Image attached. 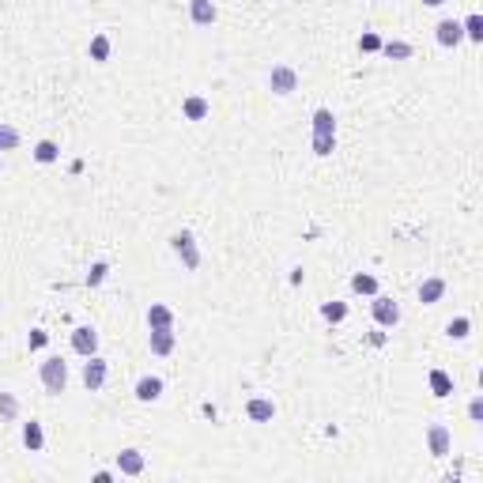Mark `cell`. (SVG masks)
Wrapping results in <instances>:
<instances>
[{
    "instance_id": "cell-15",
    "label": "cell",
    "mask_w": 483,
    "mask_h": 483,
    "mask_svg": "<svg viewBox=\"0 0 483 483\" xmlns=\"http://www.w3.org/2000/svg\"><path fill=\"white\" fill-rule=\"evenodd\" d=\"M208 98H204V95H189V98H185L181 102V114H185V121H204V117H208Z\"/></svg>"
},
{
    "instance_id": "cell-17",
    "label": "cell",
    "mask_w": 483,
    "mask_h": 483,
    "mask_svg": "<svg viewBox=\"0 0 483 483\" xmlns=\"http://www.w3.org/2000/svg\"><path fill=\"white\" fill-rule=\"evenodd\" d=\"M442 295H445V280H438V276H431V280L419 283V302L423 306H434Z\"/></svg>"
},
{
    "instance_id": "cell-13",
    "label": "cell",
    "mask_w": 483,
    "mask_h": 483,
    "mask_svg": "<svg viewBox=\"0 0 483 483\" xmlns=\"http://www.w3.org/2000/svg\"><path fill=\"white\" fill-rule=\"evenodd\" d=\"M189 20L197 27L216 23V4H211V0H189Z\"/></svg>"
},
{
    "instance_id": "cell-32",
    "label": "cell",
    "mask_w": 483,
    "mask_h": 483,
    "mask_svg": "<svg viewBox=\"0 0 483 483\" xmlns=\"http://www.w3.org/2000/svg\"><path fill=\"white\" fill-rule=\"evenodd\" d=\"M468 415H472V419H476V423L483 419V401H480V396H476V401L468 404Z\"/></svg>"
},
{
    "instance_id": "cell-27",
    "label": "cell",
    "mask_w": 483,
    "mask_h": 483,
    "mask_svg": "<svg viewBox=\"0 0 483 483\" xmlns=\"http://www.w3.org/2000/svg\"><path fill=\"white\" fill-rule=\"evenodd\" d=\"M0 415H4V419H15V415H20V401H15L12 393H0Z\"/></svg>"
},
{
    "instance_id": "cell-22",
    "label": "cell",
    "mask_w": 483,
    "mask_h": 483,
    "mask_svg": "<svg viewBox=\"0 0 483 483\" xmlns=\"http://www.w3.org/2000/svg\"><path fill=\"white\" fill-rule=\"evenodd\" d=\"M382 53L389 61H408V57H412V45H408V42H382Z\"/></svg>"
},
{
    "instance_id": "cell-29",
    "label": "cell",
    "mask_w": 483,
    "mask_h": 483,
    "mask_svg": "<svg viewBox=\"0 0 483 483\" xmlns=\"http://www.w3.org/2000/svg\"><path fill=\"white\" fill-rule=\"evenodd\" d=\"M106 272H110V265H106V261H95V265H91V272H87V283L98 287L102 280H106Z\"/></svg>"
},
{
    "instance_id": "cell-12",
    "label": "cell",
    "mask_w": 483,
    "mask_h": 483,
    "mask_svg": "<svg viewBox=\"0 0 483 483\" xmlns=\"http://www.w3.org/2000/svg\"><path fill=\"white\" fill-rule=\"evenodd\" d=\"M246 415H249L253 423H272L276 404H272V401H265V396H253V401L246 404Z\"/></svg>"
},
{
    "instance_id": "cell-14",
    "label": "cell",
    "mask_w": 483,
    "mask_h": 483,
    "mask_svg": "<svg viewBox=\"0 0 483 483\" xmlns=\"http://www.w3.org/2000/svg\"><path fill=\"white\" fill-rule=\"evenodd\" d=\"M147 329H174V310L163 302H151L147 310Z\"/></svg>"
},
{
    "instance_id": "cell-19",
    "label": "cell",
    "mask_w": 483,
    "mask_h": 483,
    "mask_svg": "<svg viewBox=\"0 0 483 483\" xmlns=\"http://www.w3.org/2000/svg\"><path fill=\"white\" fill-rule=\"evenodd\" d=\"M87 53H91V61H98V64H106L110 61V34H95L87 45Z\"/></svg>"
},
{
    "instance_id": "cell-24",
    "label": "cell",
    "mask_w": 483,
    "mask_h": 483,
    "mask_svg": "<svg viewBox=\"0 0 483 483\" xmlns=\"http://www.w3.org/2000/svg\"><path fill=\"white\" fill-rule=\"evenodd\" d=\"M321 318L332 321V325L343 321V318H348V302H325V306H321Z\"/></svg>"
},
{
    "instance_id": "cell-28",
    "label": "cell",
    "mask_w": 483,
    "mask_h": 483,
    "mask_svg": "<svg viewBox=\"0 0 483 483\" xmlns=\"http://www.w3.org/2000/svg\"><path fill=\"white\" fill-rule=\"evenodd\" d=\"M468 329H472V321H468V318H457V321L445 325V332H449L453 340H464V336H468Z\"/></svg>"
},
{
    "instance_id": "cell-4",
    "label": "cell",
    "mask_w": 483,
    "mask_h": 483,
    "mask_svg": "<svg viewBox=\"0 0 483 483\" xmlns=\"http://www.w3.org/2000/svg\"><path fill=\"white\" fill-rule=\"evenodd\" d=\"M268 87H272V95H295V87H299V72L291 68V64H276L272 72H268Z\"/></svg>"
},
{
    "instance_id": "cell-3",
    "label": "cell",
    "mask_w": 483,
    "mask_h": 483,
    "mask_svg": "<svg viewBox=\"0 0 483 483\" xmlns=\"http://www.w3.org/2000/svg\"><path fill=\"white\" fill-rule=\"evenodd\" d=\"M170 249L178 253V261L189 268V272H197V268H200V249H197V238H193L189 230L174 235V238H170Z\"/></svg>"
},
{
    "instance_id": "cell-6",
    "label": "cell",
    "mask_w": 483,
    "mask_h": 483,
    "mask_svg": "<svg viewBox=\"0 0 483 483\" xmlns=\"http://www.w3.org/2000/svg\"><path fill=\"white\" fill-rule=\"evenodd\" d=\"M426 445H431L434 457H449V449H453L449 426H445V423H431V426H426Z\"/></svg>"
},
{
    "instance_id": "cell-10",
    "label": "cell",
    "mask_w": 483,
    "mask_h": 483,
    "mask_svg": "<svg viewBox=\"0 0 483 483\" xmlns=\"http://www.w3.org/2000/svg\"><path fill=\"white\" fill-rule=\"evenodd\" d=\"M72 348H76L80 355H95L98 351V332L87 329V325H80V329L72 332Z\"/></svg>"
},
{
    "instance_id": "cell-9",
    "label": "cell",
    "mask_w": 483,
    "mask_h": 483,
    "mask_svg": "<svg viewBox=\"0 0 483 483\" xmlns=\"http://www.w3.org/2000/svg\"><path fill=\"white\" fill-rule=\"evenodd\" d=\"M117 472L121 476H140L144 472V453L140 449H121L117 453Z\"/></svg>"
},
{
    "instance_id": "cell-7",
    "label": "cell",
    "mask_w": 483,
    "mask_h": 483,
    "mask_svg": "<svg viewBox=\"0 0 483 483\" xmlns=\"http://www.w3.org/2000/svg\"><path fill=\"white\" fill-rule=\"evenodd\" d=\"M370 310H374V321L385 325V329H393V325L401 321V306L393 299H385V295H374V306H370Z\"/></svg>"
},
{
    "instance_id": "cell-26",
    "label": "cell",
    "mask_w": 483,
    "mask_h": 483,
    "mask_svg": "<svg viewBox=\"0 0 483 483\" xmlns=\"http://www.w3.org/2000/svg\"><path fill=\"white\" fill-rule=\"evenodd\" d=\"M20 147V133L12 125H0V151H15Z\"/></svg>"
},
{
    "instance_id": "cell-21",
    "label": "cell",
    "mask_w": 483,
    "mask_h": 483,
    "mask_svg": "<svg viewBox=\"0 0 483 483\" xmlns=\"http://www.w3.org/2000/svg\"><path fill=\"white\" fill-rule=\"evenodd\" d=\"M431 393L434 396H449L453 393V382H449V374H445V370H431Z\"/></svg>"
},
{
    "instance_id": "cell-2",
    "label": "cell",
    "mask_w": 483,
    "mask_h": 483,
    "mask_svg": "<svg viewBox=\"0 0 483 483\" xmlns=\"http://www.w3.org/2000/svg\"><path fill=\"white\" fill-rule=\"evenodd\" d=\"M38 378H42L45 393H64V389H68V362L61 355H50L38 366Z\"/></svg>"
},
{
    "instance_id": "cell-23",
    "label": "cell",
    "mask_w": 483,
    "mask_h": 483,
    "mask_svg": "<svg viewBox=\"0 0 483 483\" xmlns=\"http://www.w3.org/2000/svg\"><path fill=\"white\" fill-rule=\"evenodd\" d=\"M351 291L355 295H378V280L366 276V272H359V276H351Z\"/></svg>"
},
{
    "instance_id": "cell-30",
    "label": "cell",
    "mask_w": 483,
    "mask_h": 483,
    "mask_svg": "<svg viewBox=\"0 0 483 483\" xmlns=\"http://www.w3.org/2000/svg\"><path fill=\"white\" fill-rule=\"evenodd\" d=\"M359 50H362V53H378V50H382V38H378L374 31L362 34V38H359Z\"/></svg>"
},
{
    "instance_id": "cell-25",
    "label": "cell",
    "mask_w": 483,
    "mask_h": 483,
    "mask_svg": "<svg viewBox=\"0 0 483 483\" xmlns=\"http://www.w3.org/2000/svg\"><path fill=\"white\" fill-rule=\"evenodd\" d=\"M461 31H464V38L483 42V20H480V15H468V20L461 23Z\"/></svg>"
},
{
    "instance_id": "cell-16",
    "label": "cell",
    "mask_w": 483,
    "mask_h": 483,
    "mask_svg": "<svg viewBox=\"0 0 483 483\" xmlns=\"http://www.w3.org/2000/svg\"><path fill=\"white\" fill-rule=\"evenodd\" d=\"M434 38H438V45H457V42L464 38V31H461V23L442 20L438 27H434Z\"/></svg>"
},
{
    "instance_id": "cell-33",
    "label": "cell",
    "mask_w": 483,
    "mask_h": 483,
    "mask_svg": "<svg viewBox=\"0 0 483 483\" xmlns=\"http://www.w3.org/2000/svg\"><path fill=\"white\" fill-rule=\"evenodd\" d=\"M426 8H438V4H445V0H423Z\"/></svg>"
},
{
    "instance_id": "cell-20",
    "label": "cell",
    "mask_w": 483,
    "mask_h": 483,
    "mask_svg": "<svg viewBox=\"0 0 483 483\" xmlns=\"http://www.w3.org/2000/svg\"><path fill=\"white\" fill-rule=\"evenodd\" d=\"M34 159L50 166V163H57V159H61V147L53 144V140H38V144H34Z\"/></svg>"
},
{
    "instance_id": "cell-11",
    "label": "cell",
    "mask_w": 483,
    "mask_h": 483,
    "mask_svg": "<svg viewBox=\"0 0 483 483\" xmlns=\"http://www.w3.org/2000/svg\"><path fill=\"white\" fill-rule=\"evenodd\" d=\"M147 348H151L155 355H170L174 351V329H151L147 332Z\"/></svg>"
},
{
    "instance_id": "cell-5",
    "label": "cell",
    "mask_w": 483,
    "mask_h": 483,
    "mask_svg": "<svg viewBox=\"0 0 483 483\" xmlns=\"http://www.w3.org/2000/svg\"><path fill=\"white\" fill-rule=\"evenodd\" d=\"M106 374H110V362L98 359V355H87V362H83V385H87L91 393H98V389L106 385Z\"/></svg>"
},
{
    "instance_id": "cell-31",
    "label": "cell",
    "mask_w": 483,
    "mask_h": 483,
    "mask_svg": "<svg viewBox=\"0 0 483 483\" xmlns=\"http://www.w3.org/2000/svg\"><path fill=\"white\" fill-rule=\"evenodd\" d=\"M27 343H31V351H34V348H45V343H50V332H45V329H31Z\"/></svg>"
},
{
    "instance_id": "cell-1",
    "label": "cell",
    "mask_w": 483,
    "mask_h": 483,
    "mask_svg": "<svg viewBox=\"0 0 483 483\" xmlns=\"http://www.w3.org/2000/svg\"><path fill=\"white\" fill-rule=\"evenodd\" d=\"M332 147H336V117H332V110H318L313 114V155H332Z\"/></svg>"
},
{
    "instance_id": "cell-8",
    "label": "cell",
    "mask_w": 483,
    "mask_h": 483,
    "mask_svg": "<svg viewBox=\"0 0 483 483\" xmlns=\"http://www.w3.org/2000/svg\"><path fill=\"white\" fill-rule=\"evenodd\" d=\"M163 378L159 374H144L140 378V382H136V401H140V404H151V401H159V396H163Z\"/></svg>"
},
{
    "instance_id": "cell-18",
    "label": "cell",
    "mask_w": 483,
    "mask_h": 483,
    "mask_svg": "<svg viewBox=\"0 0 483 483\" xmlns=\"http://www.w3.org/2000/svg\"><path fill=\"white\" fill-rule=\"evenodd\" d=\"M23 445H27L31 453H38L42 445H45V434H42V423H38V419L23 423Z\"/></svg>"
}]
</instances>
